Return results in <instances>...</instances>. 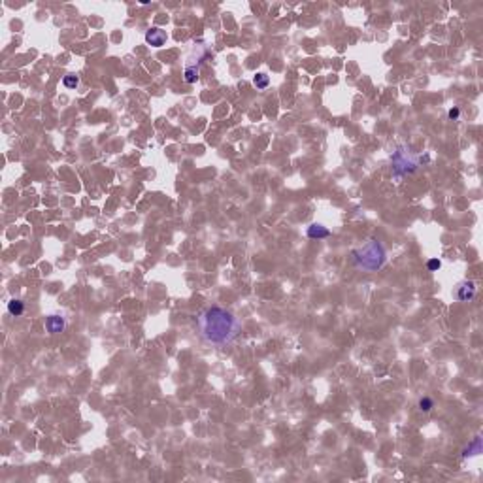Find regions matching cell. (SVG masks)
<instances>
[{"label":"cell","mask_w":483,"mask_h":483,"mask_svg":"<svg viewBox=\"0 0 483 483\" xmlns=\"http://www.w3.org/2000/svg\"><path fill=\"white\" fill-rule=\"evenodd\" d=\"M477 453H481V440H479V436H476L474 440H472V444L465 449V453H463V457H468V455H477Z\"/></svg>","instance_id":"cell-11"},{"label":"cell","mask_w":483,"mask_h":483,"mask_svg":"<svg viewBox=\"0 0 483 483\" xmlns=\"http://www.w3.org/2000/svg\"><path fill=\"white\" fill-rule=\"evenodd\" d=\"M253 85L259 89V91H264L268 85H270V78H268L264 72H259V74L253 78Z\"/></svg>","instance_id":"cell-10"},{"label":"cell","mask_w":483,"mask_h":483,"mask_svg":"<svg viewBox=\"0 0 483 483\" xmlns=\"http://www.w3.org/2000/svg\"><path fill=\"white\" fill-rule=\"evenodd\" d=\"M391 164H393V178L400 180L408 174H414L419 166V159H415V155L409 151L408 146H400L393 151L391 155Z\"/></svg>","instance_id":"cell-3"},{"label":"cell","mask_w":483,"mask_h":483,"mask_svg":"<svg viewBox=\"0 0 483 483\" xmlns=\"http://www.w3.org/2000/svg\"><path fill=\"white\" fill-rule=\"evenodd\" d=\"M349 262L360 272H379L387 264V249L378 238H370L349 253Z\"/></svg>","instance_id":"cell-2"},{"label":"cell","mask_w":483,"mask_h":483,"mask_svg":"<svg viewBox=\"0 0 483 483\" xmlns=\"http://www.w3.org/2000/svg\"><path fill=\"white\" fill-rule=\"evenodd\" d=\"M66 317L62 316V313H47L45 316V330L50 332V334H61V332H64L66 330Z\"/></svg>","instance_id":"cell-5"},{"label":"cell","mask_w":483,"mask_h":483,"mask_svg":"<svg viewBox=\"0 0 483 483\" xmlns=\"http://www.w3.org/2000/svg\"><path fill=\"white\" fill-rule=\"evenodd\" d=\"M62 85L66 87V89H76V87L80 85V78L76 74H66L62 78Z\"/></svg>","instance_id":"cell-12"},{"label":"cell","mask_w":483,"mask_h":483,"mask_svg":"<svg viewBox=\"0 0 483 483\" xmlns=\"http://www.w3.org/2000/svg\"><path fill=\"white\" fill-rule=\"evenodd\" d=\"M440 268H442V260L440 259L432 257V259L427 260V270H428V272H438Z\"/></svg>","instance_id":"cell-14"},{"label":"cell","mask_w":483,"mask_h":483,"mask_svg":"<svg viewBox=\"0 0 483 483\" xmlns=\"http://www.w3.org/2000/svg\"><path fill=\"white\" fill-rule=\"evenodd\" d=\"M417 408L421 409V412H425V414H428L430 409L434 408V400L430 397H423L419 398V402H417Z\"/></svg>","instance_id":"cell-13"},{"label":"cell","mask_w":483,"mask_h":483,"mask_svg":"<svg viewBox=\"0 0 483 483\" xmlns=\"http://www.w3.org/2000/svg\"><path fill=\"white\" fill-rule=\"evenodd\" d=\"M477 293V287L474 281H468V279H465V281H461V283L455 287V298H457L458 302H470L472 298L476 297Z\"/></svg>","instance_id":"cell-6"},{"label":"cell","mask_w":483,"mask_h":483,"mask_svg":"<svg viewBox=\"0 0 483 483\" xmlns=\"http://www.w3.org/2000/svg\"><path fill=\"white\" fill-rule=\"evenodd\" d=\"M197 330L202 342L208 346H230L238 340L242 332V325L238 317L223 306H208L199 311L197 316Z\"/></svg>","instance_id":"cell-1"},{"label":"cell","mask_w":483,"mask_h":483,"mask_svg":"<svg viewBox=\"0 0 483 483\" xmlns=\"http://www.w3.org/2000/svg\"><path fill=\"white\" fill-rule=\"evenodd\" d=\"M306 236H308L310 240H325V238L330 236V230L321 223H311L310 227H308V230H306Z\"/></svg>","instance_id":"cell-8"},{"label":"cell","mask_w":483,"mask_h":483,"mask_svg":"<svg viewBox=\"0 0 483 483\" xmlns=\"http://www.w3.org/2000/svg\"><path fill=\"white\" fill-rule=\"evenodd\" d=\"M166 38H168L166 32L157 29V27L146 31V42H148V45H151V47H162V45L166 43Z\"/></svg>","instance_id":"cell-7"},{"label":"cell","mask_w":483,"mask_h":483,"mask_svg":"<svg viewBox=\"0 0 483 483\" xmlns=\"http://www.w3.org/2000/svg\"><path fill=\"white\" fill-rule=\"evenodd\" d=\"M206 57H208V51L204 47L195 50L191 57H187L185 66H183V78H185L187 83H195L200 78V66H202Z\"/></svg>","instance_id":"cell-4"},{"label":"cell","mask_w":483,"mask_h":483,"mask_svg":"<svg viewBox=\"0 0 483 483\" xmlns=\"http://www.w3.org/2000/svg\"><path fill=\"white\" fill-rule=\"evenodd\" d=\"M447 117H449V121H458V117H461V110H458V106H453V108H449Z\"/></svg>","instance_id":"cell-15"},{"label":"cell","mask_w":483,"mask_h":483,"mask_svg":"<svg viewBox=\"0 0 483 483\" xmlns=\"http://www.w3.org/2000/svg\"><path fill=\"white\" fill-rule=\"evenodd\" d=\"M8 313L13 317H21L23 313H25V302L23 300H19V298H12L10 302H8Z\"/></svg>","instance_id":"cell-9"}]
</instances>
